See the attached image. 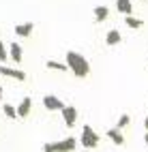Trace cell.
Wrapping results in <instances>:
<instances>
[{
  "mask_svg": "<svg viewBox=\"0 0 148 152\" xmlns=\"http://www.w3.org/2000/svg\"><path fill=\"white\" fill-rule=\"evenodd\" d=\"M67 64H69V71H71L77 79H84L88 73H90V62L77 52H69L67 54Z\"/></svg>",
  "mask_w": 148,
  "mask_h": 152,
  "instance_id": "1",
  "label": "cell"
},
{
  "mask_svg": "<svg viewBox=\"0 0 148 152\" xmlns=\"http://www.w3.org/2000/svg\"><path fill=\"white\" fill-rule=\"evenodd\" d=\"M99 146V133L92 131V126H82V148H97Z\"/></svg>",
  "mask_w": 148,
  "mask_h": 152,
  "instance_id": "2",
  "label": "cell"
},
{
  "mask_svg": "<svg viewBox=\"0 0 148 152\" xmlns=\"http://www.w3.org/2000/svg\"><path fill=\"white\" fill-rule=\"evenodd\" d=\"M43 105H45V109H49V111H62L64 109V103L58 96H54V94H45L43 96Z\"/></svg>",
  "mask_w": 148,
  "mask_h": 152,
  "instance_id": "3",
  "label": "cell"
},
{
  "mask_svg": "<svg viewBox=\"0 0 148 152\" xmlns=\"http://www.w3.org/2000/svg\"><path fill=\"white\" fill-rule=\"evenodd\" d=\"M75 146H77V139H75V137H67V139L56 141V144H54L56 152H73Z\"/></svg>",
  "mask_w": 148,
  "mask_h": 152,
  "instance_id": "4",
  "label": "cell"
},
{
  "mask_svg": "<svg viewBox=\"0 0 148 152\" xmlns=\"http://www.w3.org/2000/svg\"><path fill=\"white\" fill-rule=\"evenodd\" d=\"M62 118H64V124H67V126H75V122H77V109L71 107V105H64Z\"/></svg>",
  "mask_w": 148,
  "mask_h": 152,
  "instance_id": "5",
  "label": "cell"
},
{
  "mask_svg": "<svg viewBox=\"0 0 148 152\" xmlns=\"http://www.w3.org/2000/svg\"><path fill=\"white\" fill-rule=\"evenodd\" d=\"M0 75H4V77H13V79H17V82H24V79H26V73H24V71L11 69V66H0Z\"/></svg>",
  "mask_w": 148,
  "mask_h": 152,
  "instance_id": "6",
  "label": "cell"
},
{
  "mask_svg": "<svg viewBox=\"0 0 148 152\" xmlns=\"http://www.w3.org/2000/svg\"><path fill=\"white\" fill-rule=\"evenodd\" d=\"M30 109H32V99L30 96H24L22 103L17 105V116L19 118H26L28 114H30Z\"/></svg>",
  "mask_w": 148,
  "mask_h": 152,
  "instance_id": "7",
  "label": "cell"
},
{
  "mask_svg": "<svg viewBox=\"0 0 148 152\" xmlns=\"http://www.w3.org/2000/svg\"><path fill=\"white\" fill-rule=\"evenodd\" d=\"M32 22H26V24H17L15 28H13V32L17 34V37H30L32 34Z\"/></svg>",
  "mask_w": 148,
  "mask_h": 152,
  "instance_id": "8",
  "label": "cell"
},
{
  "mask_svg": "<svg viewBox=\"0 0 148 152\" xmlns=\"http://www.w3.org/2000/svg\"><path fill=\"white\" fill-rule=\"evenodd\" d=\"M116 11L122 13V15H131V13H133L131 0H116Z\"/></svg>",
  "mask_w": 148,
  "mask_h": 152,
  "instance_id": "9",
  "label": "cell"
},
{
  "mask_svg": "<svg viewBox=\"0 0 148 152\" xmlns=\"http://www.w3.org/2000/svg\"><path fill=\"white\" fill-rule=\"evenodd\" d=\"M107 137H110V139L114 141L116 146H122V144H125V137H122V133H120V129H118V126L107 131Z\"/></svg>",
  "mask_w": 148,
  "mask_h": 152,
  "instance_id": "10",
  "label": "cell"
},
{
  "mask_svg": "<svg viewBox=\"0 0 148 152\" xmlns=\"http://www.w3.org/2000/svg\"><path fill=\"white\" fill-rule=\"evenodd\" d=\"M9 56H11L13 62H22V47L17 43H11L9 45Z\"/></svg>",
  "mask_w": 148,
  "mask_h": 152,
  "instance_id": "11",
  "label": "cell"
},
{
  "mask_svg": "<svg viewBox=\"0 0 148 152\" xmlns=\"http://www.w3.org/2000/svg\"><path fill=\"white\" fill-rule=\"evenodd\" d=\"M107 17H110V9H107V7H95V19L99 24L105 22Z\"/></svg>",
  "mask_w": 148,
  "mask_h": 152,
  "instance_id": "12",
  "label": "cell"
},
{
  "mask_svg": "<svg viewBox=\"0 0 148 152\" xmlns=\"http://www.w3.org/2000/svg\"><path fill=\"white\" fill-rule=\"evenodd\" d=\"M105 43L107 45H118V43H120V32H118L116 28H112L110 32L105 34Z\"/></svg>",
  "mask_w": 148,
  "mask_h": 152,
  "instance_id": "13",
  "label": "cell"
},
{
  "mask_svg": "<svg viewBox=\"0 0 148 152\" xmlns=\"http://www.w3.org/2000/svg\"><path fill=\"white\" fill-rule=\"evenodd\" d=\"M45 66H47V69H54V71H62V73H64V71H69V64H67V62H56V60H47Z\"/></svg>",
  "mask_w": 148,
  "mask_h": 152,
  "instance_id": "14",
  "label": "cell"
},
{
  "mask_svg": "<svg viewBox=\"0 0 148 152\" xmlns=\"http://www.w3.org/2000/svg\"><path fill=\"white\" fill-rule=\"evenodd\" d=\"M125 24L129 26V28H133V30H137V28H142V26H144V22H142V19L131 17V15H125Z\"/></svg>",
  "mask_w": 148,
  "mask_h": 152,
  "instance_id": "15",
  "label": "cell"
},
{
  "mask_svg": "<svg viewBox=\"0 0 148 152\" xmlns=\"http://www.w3.org/2000/svg\"><path fill=\"white\" fill-rule=\"evenodd\" d=\"M2 109H4V116H7V118H11V120L19 118V116H17V107H13V105H2Z\"/></svg>",
  "mask_w": 148,
  "mask_h": 152,
  "instance_id": "16",
  "label": "cell"
},
{
  "mask_svg": "<svg viewBox=\"0 0 148 152\" xmlns=\"http://www.w3.org/2000/svg\"><path fill=\"white\" fill-rule=\"evenodd\" d=\"M129 122H131L129 114H122V116H120V120H118V129H125V126H129Z\"/></svg>",
  "mask_w": 148,
  "mask_h": 152,
  "instance_id": "17",
  "label": "cell"
},
{
  "mask_svg": "<svg viewBox=\"0 0 148 152\" xmlns=\"http://www.w3.org/2000/svg\"><path fill=\"white\" fill-rule=\"evenodd\" d=\"M7 58H11V56H9L7 47H4V43L0 41V62H7Z\"/></svg>",
  "mask_w": 148,
  "mask_h": 152,
  "instance_id": "18",
  "label": "cell"
},
{
  "mask_svg": "<svg viewBox=\"0 0 148 152\" xmlns=\"http://www.w3.org/2000/svg\"><path fill=\"white\" fill-rule=\"evenodd\" d=\"M43 152H56L54 144H45V146H43Z\"/></svg>",
  "mask_w": 148,
  "mask_h": 152,
  "instance_id": "19",
  "label": "cell"
},
{
  "mask_svg": "<svg viewBox=\"0 0 148 152\" xmlns=\"http://www.w3.org/2000/svg\"><path fill=\"white\" fill-rule=\"evenodd\" d=\"M144 129L148 131V116H146V120H144Z\"/></svg>",
  "mask_w": 148,
  "mask_h": 152,
  "instance_id": "20",
  "label": "cell"
},
{
  "mask_svg": "<svg viewBox=\"0 0 148 152\" xmlns=\"http://www.w3.org/2000/svg\"><path fill=\"white\" fill-rule=\"evenodd\" d=\"M144 141H146V146H148V133H146V135H144Z\"/></svg>",
  "mask_w": 148,
  "mask_h": 152,
  "instance_id": "21",
  "label": "cell"
},
{
  "mask_svg": "<svg viewBox=\"0 0 148 152\" xmlns=\"http://www.w3.org/2000/svg\"><path fill=\"white\" fill-rule=\"evenodd\" d=\"M0 101H2V86H0Z\"/></svg>",
  "mask_w": 148,
  "mask_h": 152,
  "instance_id": "22",
  "label": "cell"
}]
</instances>
